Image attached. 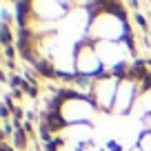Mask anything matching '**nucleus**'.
I'll use <instances>...</instances> for the list:
<instances>
[{
	"label": "nucleus",
	"mask_w": 151,
	"mask_h": 151,
	"mask_svg": "<svg viewBox=\"0 0 151 151\" xmlns=\"http://www.w3.org/2000/svg\"><path fill=\"white\" fill-rule=\"evenodd\" d=\"M38 133L45 151H151V62L56 89Z\"/></svg>",
	"instance_id": "f03ea898"
},
{
	"label": "nucleus",
	"mask_w": 151,
	"mask_h": 151,
	"mask_svg": "<svg viewBox=\"0 0 151 151\" xmlns=\"http://www.w3.org/2000/svg\"><path fill=\"white\" fill-rule=\"evenodd\" d=\"M16 47L38 73L69 85L138 60L127 5L111 0L18 2Z\"/></svg>",
	"instance_id": "f257e3e1"
}]
</instances>
